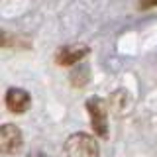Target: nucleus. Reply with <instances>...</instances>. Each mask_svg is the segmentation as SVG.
<instances>
[{
    "mask_svg": "<svg viewBox=\"0 0 157 157\" xmlns=\"http://www.w3.org/2000/svg\"><path fill=\"white\" fill-rule=\"evenodd\" d=\"M67 157H98V144L88 134H73L65 141Z\"/></svg>",
    "mask_w": 157,
    "mask_h": 157,
    "instance_id": "obj_1",
    "label": "nucleus"
},
{
    "mask_svg": "<svg viewBox=\"0 0 157 157\" xmlns=\"http://www.w3.org/2000/svg\"><path fill=\"white\" fill-rule=\"evenodd\" d=\"M86 110L90 114V122H92V130L96 136L106 137L108 136V110L102 98H88L86 100Z\"/></svg>",
    "mask_w": 157,
    "mask_h": 157,
    "instance_id": "obj_2",
    "label": "nucleus"
},
{
    "mask_svg": "<svg viewBox=\"0 0 157 157\" xmlns=\"http://www.w3.org/2000/svg\"><path fill=\"white\" fill-rule=\"evenodd\" d=\"M22 144H24V137L18 126L4 124L0 128V149H2V153H6V155L18 153L22 149Z\"/></svg>",
    "mask_w": 157,
    "mask_h": 157,
    "instance_id": "obj_3",
    "label": "nucleus"
},
{
    "mask_svg": "<svg viewBox=\"0 0 157 157\" xmlns=\"http://www.w3.org/2000/svg\"><path fill=\"white\" fill-rule=\"evenodd\" d=\"M88 53V47L82 45V43H75V45H65L57 51V63L63 67H71V65H77L78 61L86 57Z\"/></svg>",
    "mask_w": 157,
    "mask_h": 157,
    "instance_id": "obj_4",
    "label": "nucleus"
},
{
    "mask_svg": "<svg viewBox=\"0 0 157 157\" xmlns=\"http://www.w3.org/2000/svg\"><path fill=\"white\" fill-rule=\"evenodd\" d=\"M29 104H32V98L24 88H8L6 92V108L14 114H22L26 112Z\"/></svg>",
    "mask_w": 157,
    "mask_h": 157,
    "instance_id": "obj_5",
    "label": "nucleus"
},
{
    "mask_svg": "<svg viewBox=\"0 0 157 157\" xmlns=\"http://www.w3.org/2000/svg\"><path fill=\"white\" fill-rule=\"evenodd\" d=\"M86 81H88V69H86V67H81L78 71H75V73L71 75V82H73L75 86H85Z\"/></svg>",
    "mask_w": 157,
    "mask_h": 157,
    "instance_id": "obj_6",
    "label": "nucleus"
},
{
    "mask_svg": "<svg viewBox=\"0 0 157 157\" xmlns=\"http://www.w3.org/2000/svg\"><path fill=\"white\" fill-rule=\"evenodd\" d=\"M140 10H149V8H155L157 6V0H140Z\"/></svg>",
    "mask_w": 157,
    "mask_h": 157,
    "instance_id": "obj_7",
    "label": "nucleus"
},
{
    "mask_svg": "<svg viewBox=\"0 0 157 157\" xmlns=\"http://www.w3.org/2000/svg\"><path fill=\"white\" fill-rule=\"evenodd\" d=\"M29 157H45L43 153H33V155H29Z\"/></svg>",
    "mask_w": 157,
    "mask_h": 157,
    "instance_id": "obj_8",
    "label": "nucleus"
}]
</instances>
